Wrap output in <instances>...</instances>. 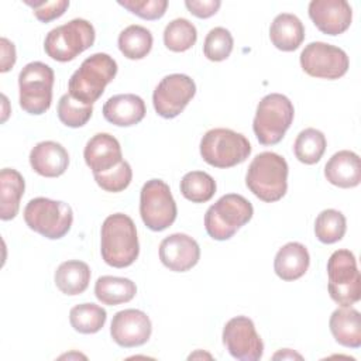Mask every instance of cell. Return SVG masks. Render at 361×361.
<instances>
[{"instance_id":"obj_1","label":"cell","mask_w":361,"mask_h":361,"mask_svg":"<svg viewBox=\"0 0 361 361\" xmlns=\"http://www.w3.org/2000/svg\"><path fill=\"white\" fill-rule=\"evenodd\" d=\"M100 252L103 261L114 268H126L135 262L140 243L130 216L114 213L106 217L100 230Z\"/></svg>"},{"instance_id":"obj_2","label":"cell","mask_w":361,"mask_h":361,"mask_svg":"<svg viewBox=\"0 0 361 361\" xmlns=\"http://www.w3.org/2000/svg\"><path fill=\"white\" fill-rule=\"evenodd\" d=\"M288 162L283 157L265 151L248 165L245 185L259 200L278 202L288 190Z\"/></svg>"},{"instance_id":"obj_3","label":"cell","mask_w":361,"mask_h":361,"mask_svg":"<svg viewBox=\"0 0 361 361\" xmlns=\"http://www.w3.org/2000/svg\"><path fill=\"white\" fill-rule=\"evenodd\" d=\"M117 62L107 54L97 52L86 58L73 72L68 83V93L86 104H93L116 78Z\"/></svg>"},{"instance_id":"obj_4","label":"cell","mask_w":361,"mask_h":361,"mask_svg":"<svg viewBox=\"0 0 361 361\" xmlns=\"http://www.w3.org/2000/svg\"><path fill=\"white\" fill-rule=\"evenodd\" d=\"M254 214L250 200L237 193L221 196L213 203L204 214V228L207 234L217 241L231 238Z\"/></svg>"},{"instance_id":"obj_5","label":"cell","mask_w":361,"mask_h":361,"mask_svg":"<svg viewBox=\"0 0 361 361\" xmlns=\"http://www.w3.org/2000/svg\"><path fill=\"white\" fill-rule=\"evenodd\" d=\"M293 116V104L285 94L269 93L264 96L257 106L252 121V130L257 140L262 145L278 144L290 127Z\"/></svg>"},{"instance_id":"obj_6","label":"cell","mask_w":361,"mask_h":361,"mask_svg":"<svg viewBox=\"0 0 361 361\" xmlns=\"http://www.w3.org/2000/svg\"><path fill=\"white\" fill-rule=\"evenodd\" d=\"M24 221L35 233L49 240L62 238L72 226V207L48 197L31 199L24 207Z\"/></svg>"},{"instance_id":"obj_7","label":"cell","mask_w":361,"mask_h":361,"mask_svg":"<svg viewBox=\"0 0 361 361\" xmlns=\"http://www.w3.org/2000/svg\"><path fill=\"white\" fill-rule=\"evenodd\" d=\"M251 154L245 135L230 128H212L200 140V155L214 168H231L244 162Z\"/></svg>"},{"instance_id":"obj_8","label":"cell","mask_w":361,"mask_h":361,"mask_svg":"<svg viewBox=\"0 0 361 361\" xmlns=\"http://www.w3.org/2000/svg\"><path fill=\"white\" fill-rule=\"evenodd\" d=\"M94 38V28L87 20L73 18L66 24L52 28L47 34L44 49L54 61L68 62L89 49Z\"/></svg>"},{"instance_id":"obj_9","label":"cell","mask_w":361,"mask_h":361,"mask_svg":"<svg viewBox=\"0 0 361 361\" xmlns=\"http://www.w3.org/2000/svg\"><path fill=\"white\" fill-rule=\"evenodd\" d=\"M55 73L44 62L27 63L18 75L20 107L34 116L45 113L52 103V86Z\"/></svg>"},{"instance_id":"obj_10","label":"cell","mask_w":361,"mask_h":361,"mask_svg":"<svg viewBox=\"0 0 361 361\" xmlns=\"http://www.w3.org/2000/svg\"><path fill=\"white\" fill-rule=\"evenodd\" d=\"M329 295L340 306H351L361 298V276L350 250L334 251L327 261Z\"/></svg>"},{"instance_id":"obj_11","label":"cell","mask_w":361,"mask_h":361,"mask_svg":"<svg viewBox=\"0 0 361 361\" xmlns=\"http://www.w3.org/2000/svg\"><path fill=\"white\" fill-rule=\"evenodd\" d=\"M140 214L152 231H162L173 224L178 209L168 183L162 179L147 180L140 192Z\"/></svg>"},{"instance_id":"obj_12","label":"cell","mask_w":361,"mask_h":361,"mask_svg":"<svg viewBox=\"0 0 361 361\" xmlns=\"http://www.w3.org/2000/svg\"><path fill=\"white\" fill-rule=\"evenodd\" d=\"M300 66L312 78L334 80L347 73L350 59L341 48L316 41L300 52Z\"/></svg>"},{"instance_id":"obj_13","label":"cell","mask_w":361,"mask_h":361,"mask_svg":"<svg viewBox=\"0 0 361 361\" xmlns=\"http://www.w3.org/2000/svg\"><path fill=\"white\" fill-rule=\"evenodd\" d=\"M196 93L193 79L183 73H172L161 79L152 94V104L158 116L173 118L179 116Z\"/></svg>"},{"instance_id":"obj_14","label":"cell","mask_w":361,"mask_h":361,"mask_svg":"<svg viewBox=\"0 0 361 361\" xmlns=\"http://www.w3.org/2000/svg\"><path fill=\"white\" fill-rule=\"evenodd\" d=\"M223 344L230 355L240 361H258L264 354V343L247 316L230 319L223 329Z\"/></svg>"},{"instance_id":"obj_15","label":"cell","mask_w":361,"mask_h":361,"mask_svg":"<svg viewBox=\"0 0 361 361\" xmlns=\"http://www.w3.org/2000/svg\"><path fill=\"white\" fill-rule=\"evenodd\" d=\"M152 333L149 317L138 309H124L113 316L110 334L116 344L126 348L145 344Z\"/></svg>"},{"instance_id":"obj_16","label":"cell","mask_w":361,"mask_h":361,"mask_svg":"<svg viewBox=\"0 0 361 361\" xmlns=\"http://www.w3.org/2000/svg\"><path fill=\"white\" fill-rule=\"evenodd\" d=\"M307 11L317 30L327 35L343 34L353 20V8L345 0H312Z\"/></svg>"},{"instance_id":"obj_17","label":"cell","mask_w":361,"mask_h":361,"mask_svg":"<svg viewBox=\"0 0 361 361\" xmlns=\"http://www.w3.org/2000/svg\"><path fill=\"white\" fill-rule=\"evenodd\" d=\"M200 258V247L195 238L183 233L165 237L159 244L161 262L173 272L192 269Z\"/></svg>"},{"instance_id":"obj_18","label":"cell","mask_w":361,"mask_h":361,"mask_svg":"<svg viewBox=\"0 0 361 361\" xmlns=\"http://www.w3.org/2000/svg\"><path fill=\"white\" fill-rule=\"evenodd\" d=\"M83 158L93 173L106 172L123 161L120 142L109 133H97L86 142Z\"/></svg>"},{"instance_id":"obj_19","label":"cell","mask_w":361,"mask_h":361,"mask_svg":"<svg viewBox=\"0 0 361 361\" xmlns=\"http://www.w3.org/2000/svg\"><path fill=\"white\" fill-rule=\"evenodd\" d=\"M30 165L41 176L58 178L68 169L69 154L59 142L41 141L30 152Z\"/></svg>"},{"instance_id":"obj_20","label":"cell","mask_w":361,"mask_h":361,"mask_svg":"<svg viewBox=\"0 0 361 361\" xmlns=\"http://www.w3.org/2000/svg\"><path fill=\"white\" fill-rule=\"evenodd\" d=\"M144 100L133 93L111 96L103 104L104 118L118 127H130L138 124L145 116Z\"/></svg>"},{"instance_id":"obj_21","label":"cell","mask_w":361,"mask_h":361,"mask_svg":"<svg viewBox=\"0 0 361 361\" xmlns=\"http://www.w3.org/2000/svg\"><path fill=\"white\" fill-rule=\"evenodd\" d=\"M326 179L338 188H355L361 182L360 157L348 149L336 152L324 166Z\"/></svg>"},{"instance_id":"obj_22","label":"cell","mask_w":361,"mask_h":361,"mask_svg":"<svg viewBox=\"0 0 361 361\" xmlns=\"http://www.w3.org/2000/svg\"><path fill=\"white\" fill-rule=\"evenodd\" d=\"M310 264L307 248L296 241L281 247L274 259V271L282 281H296L302 278Z\"/></svg>"},{"instance_id":"obj_23","label":"cell","mask_w":361,"mask_h":361,"mask_svg":"<svg viewBox=\"0 0 361 361\" xmlns=\"http://www.w3.org/2000/svg\"><path fill=\"white\" fill-rule=\"evenodd\" d=\"M330 331L334 340L348 348L361 345V316L351 306H341L330 316Z\"/></svg>"},{"instance_id":"obj_24","label":"cell","mask_w":361,"mask_h":361,"mask_svg":"<svg viewBox=\"0 0 361 361\" xmlns=\"http://www.w3.org/2000/svg\"><path fill=\"white\" fill-rule=\"evenodd\" d=\"M269 38L275 48L290 52L300 47L305 39L302 21L290 13L278 14L269 27Z\"/></svg>"},{"instance_id":"obj_25","label":"cell","mask_w":361,"mask_h":361,"mask_svg":"<svg viewBox=\"0 0 361 361\" xmlns=\"http://www.w3.org/2000/svg\"><path fill=\"white\" fill-rule=\"evenodd\" d=\"M25 182L23 175L13 168H3L0 172V219L11 220L17 216L20 200L24 195Z\"/></svg>"},{"instance_id":"obj_26","label":"cell","mask_w":361,"mask_h":361,"mask_svg":"<svg viewBox=\"0 0 361 361\" xmlns=\"http://www.w3.org/2000/svg\"><path fill=\"white\" fill-rule=\"evenodd\" d=\"M90 268L86 262L79 259H69L62 262L54 275L56 288L69 296L83 293L90 282Z\"/></svg>"},{"instance_id":"obj_27","label":"cell","mask_w":361,"mask_h":361,"mask_svg":"<svg viewBox=\"0 0 361 361\" xmlns=\"http://www.w3.org/2000/svg\"><path fill=\"white\" fill-rule=\"evenodd\" d=\"M137 293L135 283L128 278L104 275L94 283V296L107 306H116L130 302Z\"/></svg>"},{"instance_id":"obj_28","label":"cell","mask_w":361,"mask_h":361,"mask_svg":"<svg viewBox=\"0 0 361 361\" xmlns=\"http://www.w3.org/2000/svg\"><path fill=\"white\" fill-rule=\"evenodd\" d=\"M152 34L142 25H128L118 35V49L128 59H142L152 48Z\"/></svg>"},{"instance_id":"obj_29","label":"cell","mask_w":361,"mask_h":361,"mask_svg":"<svg viewBox=\"0 0 361 361\" xmlns=\"http://www.w3.org/2000/svg\"><path fill=\"white\" fill-rule=\"evenodd\" d=\"M326 137L320 130L316 128H305L302 130L295 142H293V152L298 161L306 165H313L320 161L326 151Z\"/></svg>"},{"instance_id":"obj_30","label":"cell","mask_w":361,"mask_h":361,"mask_svg":"<svg viewBox=\"0 0 361 361\" xmlns=\"http://www.w3.org/2000/svg\"><path fill=\"white\" fill-rule=\"evenodd\" d=\"M107 319L106 310L94 303H80L71 309V326L82 334H93L103 329Z\"/></svg>"},{"instance_id":"obj_31","label":"cell","mask_w":361,"mask_h":361,"mask_svg":"<svg viewBox=\"0 0 361 361\" xmlns=\"http://www.w3.org/2000/svg\"><path fill=\"white\" fill-rule=\"evenodd\" d=\"M180 193L192 203L209 202L216 193V180L203 171H192L180 180Z\"/></svg>"},{"instance_id":"obj_32","label":"cell","mask_w":361,"mask_h":361,"mask_svg":"<svg viewBox=\"0 0 361 361\" xmlns=\"http://www.w3.org/2000/svg\"><path fill=\"white\" fill-rule=\"evenodd\" d=\"M347 230V221L341 212L326 209L320 212L314 220V234L323 244H334L340 241Z\"/></svg>"},{"instance_id":"obj_33","label":"cell","mask_w":361,"mask_h":361,"mask_svg":"<svg viewBox=\"0 0 361 361\" xmlns=\"http://www.w3.org/2000/svg\"><path fill=\"white\" fill-rule=\"evenodd\" d=\"M196 27L186 18H175L164 30V44L173 52L190 49L196 44Z\"/></svg>"},{"instance_id":"obj_34","label":"cell","mask_w":361,"mask_h":361,"mask_svg":"<svg viewBox=\"0 0 361 361\" xmlns=\"http://www.w3.org/2000/svg\"><path fill=\"white\" fill-rule=\"evenodd\" d=\"M58 117L66 127L78 128L85 126L93 113V104H86L65 93L58 102Z\"/></svg>"},{"instance_id":"obj_35","label":"cell","mask_w":361,"mask_h":361,"mask_svg":"<svg viewBox=\"0 0 361 361\" xmlns=\"http://www.w3.org/2000/svg\"><path fill=\"white\" fill-rule=\"evenodd\" d=\"M233 35L224 27L212 28L203 42V54L209 61L220 62L230 56L233 51Z\"/></svg>"},{"instance_id":"obj_36","label":"cell","mask_w":361,"mask_h":361,"mask_svg":"<svg viewBox=\"0 0 361 361\" xmlns=\"http://www.w3.org/2000/svg\"><path fill=\"white\" fill-rule=\"evenodd\" d=\"M96 183L106 192H121L128 188L133 179V169L127 161H121L114 168L102 172V173H93Z\"/></svg>"},{"instance_id":"obj_37","label":"cell","mask_w":361,"mask_h":361,"mask_svg":"<svg viewBox=\"0 0 361 361\" xmlns=\"http://www.w3.org/2000/svg\"><path fill=\"white\" fill-rule=\"evenodd\" d=\"M118 4L140 18L149 21L164 17L168 7L166 0H118Z\"/></svg>"},{"instance_id":"obj_38","label":"cell","mask_w":361,"mask_h":361,"mask_svg":"<svg viewBox=\"0 0 361 361\" xmlns=\"http://www.w3.org/2000/svg\"><path fill=\"white\" fill-rule=\"evenodd\" d=\"M24 3L28 4L30 7H32L34 16L41 23H49L52 20L59 18L66 11V8L69 7L68 0H56V1H44V0L30 1V0H25Z\"/></svg>"},{"instance_id":"obj_39","label":"cell","mask_w":361,"mask_h":361,"mask_svg":"<svg viewBox=\"0 0 361 361\" xmlns=\"http://www.w3.org/2000/svg\"><path fill=\"white\" fill-rule=\"evenodd\" d=\"M185 6L189 10V13H192L195 17L209 18L219 11L221 1L220 0H203V1L202 0H186Z\"/></svg>"},{"instance_id":"obj_40","label":"cell","mask_w":361,"mask_h":361,"mask_svg":"<svg viewBox=\"0 0 361 361\" xmlns=\"http://www.w3.org/2000/svg\"><path fill=\"white\" fill-rule=\"evenodd\" d=\"M0 47H1V68H0V71L7 72L16 63V47L11 41H8L4 37L0 39Z\"/></svg>"},{"instance_id":"obj_41","label":"cell","mask_w":361,"mask_h":361,"mask_svg":"<svg viewBox=\"0 0 361 361\" xmlns=\"http://www.w3.org/2000/svg\"><path fill=\"white\" fill-rule=\"evenodd\" d=\"M276 357H282V358H286V357H290V358H293V357H296V358H302L299 354L290 353V350H289V354H288V348H285V350H283V351H281V353H276V354L274 355V358H276Z\"/></svg>"}]
</instances>
